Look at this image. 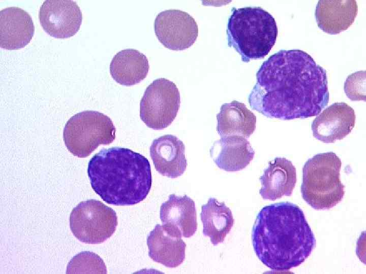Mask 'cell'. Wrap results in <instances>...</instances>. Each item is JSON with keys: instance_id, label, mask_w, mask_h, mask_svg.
Listing matches in <instances>:
<instances>
[{"instance_id": "13", "label": "cell", "mask_w": 366, "mask_h": 274, "mask_svg": "<svg viewBox=\"0 0 366 274\" xmlns=\"http://www.w3.org/2000/svg\"><path fill=\"white\" fill-rule=\"evenodd\" d=\"M35 26L30 15L19 7H10L0 11V46L18 50L31 41Z\"/></svg>"}, {"instance_id": "8", "label": "cell", "mask_w": 366, "mask_h": 274, "mask_svg": "<svg viewBox=\"0 0 366 274\" xmlns=\"http://www.w3.org/2000/svg\"><path fill=\"white\" fill-rule=\"evenodd\" d=\"M180 104L176 85L164 78L154 80L145 89L140 104V117L148 127L164 129L176 117Z\"/></svg>"}, {"instance_id": "15", "label": "cell", "mask_w": 366, "mask_h": 274, "mask_svg": "<svg viewBox=\"0 0 366 274\" xmlns=\"http://www.w3.org/2000/svg\"><path fill=\"white\" fill-rule=\"evenodd\" d=\"M259 193L264 199L275 200L291 196L297 182L296 169L291 161L276 157L260 177Z\"/></svg>"}, {"instance_id": "10", "label": "cell", "mask_w": 366, "mask_h": 274, "mask_svg": "<svg viewBox=\"0 0 366 274\" xmlns=\"http://www.w3.org/2000/svg\"><path fill=\"white\" fill-rule=\"evenodd\" d=\"M41 25L48 35L65 39L75 35L80 29L82 14L77 3L71 0H46L39 13Z\"/></svg>"}, {"instance_id": "22", "label": "cell", "mask_w": 366, "mask_h": 274, "mask_svg": "<svg viewBox=\"0 0 366 274\" xmlns=\"http://www.w3.org/2000/svg\"><path fill=\"white\" fill-rule=\"evenodd\" d=\"M67 273H106V265L96 254L84 251L75 256L70 261Z\"/></svg>"}, {"instance_id": "1", "label": "cell", "mask_w": 366, "mask_h": 274, "mask_svg": "<svg viewBox=\"0 0 366 274\" xmlns=\"http://www.w3.org/2000/svg\"><path fill=\"white\" fill-rule=\"evenodd\" d=\"M256 78L249 102L252 109L267 117H314L329 102L326 70L301 50H281L271 55Z\"/></svg>"}, {"instance_id": "5", "label": "cell", "mask_w": 366, "mask_h": 274, "mask_svg": "<svg viewBox=\"0 0 366 274\" xmlns=\"http://www.w3.org/2000/svg\"><path fill=\"white\" fill-rule=\"evenodd\" d=\"M341 159L333 152L309 159L302 168L301 192L303 200L315 210H328L340 202L345 186L340 179Z\"/></svg>"}, {"instance_id": "2", "label": "cell", "mask_w": 366, "mask_h": 274, "mask_svg": "<svg viewBox=\"0 0 366 274\" xmlns=\"http://www.w3.org/2000/svg\"><path fill=\"white\" fill-rule=\"evenodd\" d=\"M252 238L259 259L270 269L279 271L304 262L316 243L304 213L290 202L263 207L254 224Z\"/></svg>"}, {"instance_id": "7", "label": "cell", "mask_w": 366, "mask_h": 274, "mask_svg": "<svg viewBox=\"0 0 366 274\" xmlns=\"http://www.w3.org/2000/svg\"><path fill=\"white\" fill-rule=\"evenodd\" d=\"M69 220L74 235L89 244L103 243L112 235L117 225L115 212L96 199L80 202L72 210Z\"/></svg>"}, {"instance_id": "17", "label": "cell", "mask_w": 366, "mask_h": 274, "mask_svg": "<svg viewBox=\"0 0 366 274\" xmlns=\"http://www.w3.org/2000/svg\"><path fill=\"white\" fill-rule=\"evenodd\" d=\"M148 255L154 261L174 268L185 259L186 244L181 236L157 224L147 237Z\"/></svg>"}, {"instance_id": "23", "label": "cell", "mask_w": 366, "mask_h": 274, "mask_svg": "<svg viewBox=\"0 0 366 274\" xmlns=\"http://www.w3.org/2000/svg\"><path fill=\"white\" fill-rule=\"evenodd\" d=\"M344 91L351 100H365V71H359L348 76L344 84Z\"/></svg>"}, {"instance_id": "20", "label": "cell", "mask_w": 366, "mask_h": 274, "mask_svg": "<svg viewBox=\"0 0 366 274\" xmlns=\"http://www.w3.org/2000/svg\"><path fill=\"white\" fill-rule=\"evenodd\" d=\"M149 68L146 56L137 50L124 49L117 53L110 64L112 78L120 85L130 86L140 83Z\"/></svg>"}, {"instance_id": "16", "label": "cell", "mask_w": 366, "mask_h": 274, "mask_svg": "<svg viewBox=\"0 0 366 274\" xmlns=\"http://www.w3.org/2000/svg\"><path fill=\"white\" fill-rule=\"evenodd\" d=\"M210 152L217 166L227 172L244 169L255 155L247 138L238 135L221 137L214 143Z\"/></svg>"}, {"instance_id": "19", "label": "cell", "mask_w": 366, "mask_h": 274, "mask_svg": "<svg viewBox=\"0 0 366 274\" xmlns=\"http://www.w3.org/2000/svg\"><path fill=\"white\" fill-rule=\"evenodd\" d=\"M217 119V131L221 137L238 135L249 138L256 129V116L237 100L222 105Z\"/></svg>"}, {"instance_id": "14", "label": "cell", "mask_w": 366, "mask_h": 274, "mask_svg": "<svg viewBox=\"0 0 366 274\" xmlns=\"http://www.w3.org/2000/svg\"><path fill=\"white\" fill-rule=\"evenodd\" d=\"M150 155L156 170L164 176L176 178L186 169L185 147L176 136L166 134L154 140Z\"/></svg>"}, {"instance_id": "21", "label": "cell", "mask_w": 366, "mask_h": 274, "mask_svg": "<svg viewBox=\"0 0 366 274\" xmlns=\"http://www.w3.org/2000/svg\"><path fill=\"white\" fill-rule=\"evenodd\" d=\"M200 218L203 233L210 238L214 246L224 242L234 223L230 209L215 198H209L207 203L202 206Z\"/></svg>"}, {"instance_id": "12", "label": "cell", "mask_w": 366, "mask_h": 274, "mask_svg": "<svg viewBox=\"0 0 366 274\" xmlns=\"http://www.w3.org/2000/svg\"><path fill=\"white\" fill-rule=\"evenodd\" d=\"M160 217L165 228L181 237H190L196 231L195 202L187 195H170L161 206Z\"/></svg>"}, {"instance_id": "18", "label": "cell", "mask_w": 366, "mask_h": 274, "mask_svg": "<svg viewBox=\"0 0 366 274\" xmlns=\"http://www.w3.org/2000/svg\"><path fill=\"white\" fill-rule=\"evenodd\" d=\"M358 12L354 0H320L315 10L318 27L324 32L336 35L347 29L354 22Z\"/></svg>"}, {"instance_id": "6", "label": "cell", "mask_w": 366, "mask_h": 274, "mask_svg": "<svg viewBox=\"0 0 366 274\" xmlns=\"http://www.w3.org/2000/svg\"><path fill=\"white\" fill-rule=\"evenodd\" d=\"M115 127L111 119L95 111L78 113L66 123L63 138L68 150L74 156L84 158L100 145H108L115 139Z\"/></svg>"}, {"instance_id": "4", "label": "cell", "mask_w": 366, "mask_h": 274, "mask_svg": "<svg viewBox=\"0 0 366 274\" xmlns=\"http://www.w3.org/2000/svg\"><path fill=\"white\" fill-rule=\"evenodd\" d=\"M227 28L228 44L243 62L262 58L274 45L278 26L273 17L259 7L232 9Z\"/></svg>"}, {"instance_id": "11", "label": "cell", "mask_w": 366, "mask_h": 274, "mask_svg": "<svg viewBox=\"0 0 366 274\" xmlns=\"http://www.w3.org/2000/svg\"><path fill=\"white\" fill-rule=\"evenodd\" d=\"M355 120V112L347 104L334 103L313 120L311 126L313 135L323 143H333L351 132Z\"/></svg>"}, {"instance_id": "3", "label": "cell", "mask_w": 366, "mask_h": 274, "mask_svg": "<svg viewBox=\"0 0 366 274\" xmlns=\"http://www.w3.org/2000/svg\"><path fill=\"white\" fill-rule=\"evenodd\" d=\"M87 175L94 191L108 204L132 206L143 200L152 184L148 160L121 147L103 149L90 159Z\"/></svg>"}, {"instance_id": "9", "label": "cell", "mask_w": 366, "mask_h": 274, "mask_svg": "<svg viewBox=\"0 0 366 274\" xmlns=\"http://www.w3.org/2000/svg\"><path fill=\"white\" fill-rule=\"evenodd\" d=\"M156 37L166 48L172 50L188 49L195 42L198 27L194 18L177 9L166 10L159 13L154 21Z\"/></svg>"}]
</instances>
